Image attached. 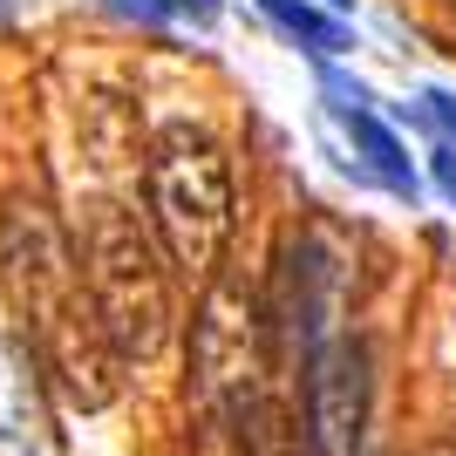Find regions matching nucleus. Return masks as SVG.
I'll return each mask as SVG.
<instances>
[{"mask_svg":"<svg viewBox=\"0 0 456 456\" xmlns=\"http://www.w3.org/2000/svg\"><path fill=\"white\" fill-rule=\"evenodd\" d=\"M0 280L20 306V327H28V347L35 362L48 368L61 395L76 409H102L123 388V354L110 347L102 321H95V300L82 286V259L69 246V232L55 225V211L41 198H14L7 218H0Z\"/></svg>","mask_w":456,"mask_h":456,"instance_id":"f257e3e1","label":"nucleus"},{"mask_svg":"<svg viewBox=\"0 0 456 456\" xmlns=\"http://www.w3.org/2000/svg\"><path fill=\"white\" fill-rule=\"evenodd\" d=\"M266 375H273L266 293L246 266H232L205 286L198 321H191V409L205 422V436H225L232 416L266 388Z\"/></svg>","mask_w":456,"mask_h":456,"instance_id":"f03ea898","label":"nucleus"},{"mask_svg":"<svg viewBox=\"0 0 456 456\" xmlns=\"http://www.w3.org/2000/svg\"><path fill=\"white\" fill-rule=\"evenodd\" d=\"M82 286L95 300V321L123 354V368H143L171 341V280L157 259V239L130 211H95L82 232Z\"/></svg>","mask_w":456,"mask_h":456,"instance_id":"7ed1b4c3","label":"nucleus"},{"mask_svg":"<svg viewBox=\"0 0 456 456\" xmlns=\"http://www.w3.org/2000/svg\"><path fill=\"white\" fill-rule=\"evenodd\" d=\"M151 232L184 273H211L232 239V157L198 123H171L151 151Z\"/></svg>","mask_w":456,"mask_h":456,"instance_id":"20e7f679","label":"nucleus"},{"mask_svg":"<svg viewBox=\"0 0 456 456\" xmlns=\"http://www.w3.org/2000/svg\"><path fill=\"white\" fill-rule=\"evenodd\" d=\"M347 293H354L347 252L334 246V239H321V232H300V239L286 246L280 286H273V300H266V321L286 341V354L306 362L321 341L347 334Z\"/></svg>","mask_w":456,"mask_h":456,"instance_id":"39448f33","label":"nucleus"},{"mask_svg":"<svg viewBox=\"0 0 456 456\" xmlns=\"http://www.w3.org/2000/svg\"><path fill=\"white\" fill-rule=\"evenodd\" d=\"M306 409L300 436L306 456H362L368 443V409H375V362L362 334H334L306 354Z\"/></svg>","mask_w":456,"mask_h":456,"instance_id":"423d86ee","label":"nucleus"},{"mask_svg":"<svg viewBox=\"0 0 456 456\" xmlns=\"http://www.w3.org/2000/svg\"><path fill=\"white\" fill-rule=\"evenodd\" d=\"M0 456H48V409H41L35 347L0 334Z\"/></svg>","mask_w":456,"mask_h":456,"instance_id":"0eeeda50","label":"nucleus"},{"mask_svg":"<svg viewBox=\"0 0 456 456\" xmlns=\"http://www.w3.org/2000/svg\"><path fill=\"white\" fill-rule=\"evenodd\" d=\"M232 456H306V436H300V409L280 395V388H259V395L232 416Z\"/></svg>","mask_w":456,"mask_h":456,"instance_id":"6e6552de","label":"nucleus"},{"mask_svg":"<svg viewBox=\"0 0 456 456\" xmlns=\"http://www.w3.org/2000/svg\"><path fill=\"white\" fill-rule=\"evenodd\" d=\"M334 110V123L347 130V143H362V164L381 177V184L395 191V198H416V171H409V151L395 143V130L381 123V116L354 110V102H327Z\"/></svg>","mask_w":456,"mask_h":456,"instance_id":"1a4fd4ad","label":"nucleus"},{"mask_svg":"<svg viewBox=\"0 0 456 456\" xmlns=\"http://www.w3.org/2000/svg\"><path fill=\"white\" fill-rule=\"evenodd\" d=\"M259 14H266L280 35L306 41L314 55H341V48H347V20L321 14V7H306V0H259Z\"/></svg>","mask_w":456,"mask_h":456,"instance_id":"9d476101","label":"nucleus"},{"mask_svg":"<svg viewBox=\"0 0 456 456\" xmlns=\"http://www.w3.org/2000/svg\"><path fill=\"white\" fill-rule=\"evenodd\" d=\"M123 14L157 20V28H211L218 20V0H116Z\"/></svg>","mask_w":456,"mask_h":456,"instance_id":"9b49d317","label":"nucleus"},{"mask_svg":"<svg viewBox=\"0 0 456 456\" xmlns=\"http://www.w3.org/2000/svg\"><path fill=\"white\" fill-rule=\"evenodd\" d=\"M429 177H436V191H443V198L456 205V143H443V151L429 157Z\"/></svg>","mask_w":456,"mask_h":456,"instance_id":"f8f14e48","label":"nucleus"},{"mask_svg":"<svg viewBox=\"0 0 456 456\" xmlns=\"http://www.w3.org/2000/svg\"><path fill=\"white\" fill-rule=\"evenodd\" d=\"M422 102H429V116H436L443 130H450V143H456V89H429Z\"/></svg>","mask_w":456,"mask_h":456,"instance_id":"ddd939ff","label":"nucleus"},{"mask_svg":"<svg viewBox=\"0 0 456 456\" xmlns=\"http://www.w3.org/2000/svg\"><path fill=\"white\" fill-rule=\"evenodd\" d=\"M422 456H456V443H429V450H422Z\"/></svg>","mask_w":456,"mask_h":456,"instance_id":"4468645a","label":"nucleus"},{"mask_svg":"<svg viewBox=\"0 0 456 456\" xmlns=\"http://www.w3.org/2000/svg\"><path fill=\"white\" fill-rule=\"evenodd\" d=\"M341 7H347V0H327V14H341Z\"/></svg>","mask_w":456,"mask_h":456,"instance_id":"2eb2a0df","label":"nucleus"},{"mask_svg":"<svg viewBox=\"0 0 456 456\" xmlns=\"http://www.w3.org/2000/svg\"><path fill=\"white\" fill-rule=\"evenodd\" d=\"M0 14H7V7H0Z\"/></svg>","mask_w":456,"mask_h":456,"instance_id":"dca6fc26","label":"nucleus"}]
</instances>
